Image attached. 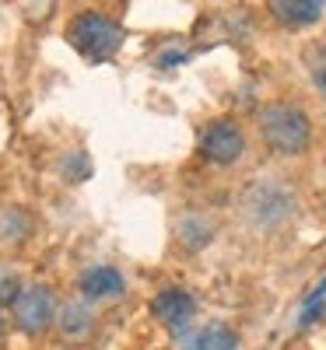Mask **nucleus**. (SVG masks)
Listing matches in <instances>:
<instances>
[{
	"label": "nucleus",
	"instance_id": "nucleus-10",
	"mask_svg": "<svg viewBox=\"0 0 326 350\" xmlns=\"http://www.w3.org/2000/svg\"><path fill=\"white\" fill-rule=\"evenodd\" d=\"M56 323H60V329L67 336H81V333L92 329V315L81 305H64V315H56Z\"/></svg>",
	"mask_w": 326,
	"mask_h": 350
},
{
	"label": "nucleus",
	"instance_id": "nucleus-2",
	"mask_svg": "<svg viewBox=\"0 0 326 350\" xmlns=\"http://www.w3.org/2000/svg\"><path fill=\"white\" fill-rule=\"evenodd\" d=\"M67 36H71V46L92 64L109 60V56L123 46V28L116 21H109L105 14H92V11L77 14L67 28Z\"/></svg>",
	"mask_w": 326,
	"mask_h": 350
},
{
	"label": "nucleus",
	"instance_id": "nucleus-6",
	"mask_svg": "<svg viewBox=\"0 0 326 350\" xmlns=\"http://www.w3.org/2000/svg\"><path fill=\"white\" fill-rule=\"evenodd\" d=\"M81 295L84 298H92V301H116V298H123L127 295V280L120 270H112V267H92V270H84L81 280Z\"/></svg>",
	"mask_w": 326,
	"mask_h": 350
},
{
	"label": "nucleus",
	"instance_id": "nucleus-5",
	"mask_svg": "<svg viewBox=\"0 0 326 350\" xmlns=\"http://www.w3.org/2000/svg\"><path fill=\"white\" fill-rule=\"evenodd\" d=\"M151 315L165 329L179 333V329H186L193 323L197 298L190 295V291H183V287H165V291H158V295L151 298Z\"/></svg>",
	"mask_w": 326,
	"mask_h": 350
},
{
	"label": "nucleus",
	"instance_id": "nucleus-1",
	"mask_svg": "<svg viewBox=\"0 0 326 350\" xmlns=\"http://www.w3.org/2000/svg\"><path fill=\"white\" fill-rule=\"evenodd\" d=\"M256 126H260L263 144L281 158H299L312 144V123H309L305 109L288 105V102L263 105L260 116H256Z\"/></svg>",
	"mask_w": 326,
	"mask_h": 350
},
{
	"label": "nucleus",
	"instance_id": "nucleus-9",
	"mask_svg": "<svg viewBox=\"0 0 326 350\" xmlns=\"http://www.w3.org/2000/svg\"><path fill=\"white\" fill-rule=\"evenodd\" d=\"M197 350H239V336H235L228 326L214 323L197 336Z\"/></svg>",
	"mask_w": 326,
	"mask_h": 350
},
{
	"label": "nucleus",
	"instance_id": "nucleus-7",
	"mask_svg": "<svg viewBox=\"0 0 326 350\" xmlns=\"http://www.w3.org/2000/svg\"><path fill=\"white\" fill-rule=\"evenodd\" d=\"M326 0H271V11L288 28H309L319 21Z\"/></svg>",
	"mask_w": 326,
	"mask_h": 350
},
{
	"label": "nucleus",
	"instance_id": "nucleus-8",
	"mask_svg": "<svg viewBox=\"0 0 326 350\" xmlns=\"http://www.w3.org/2000/svg\"><path fill=\"white\" fill-rule=\"evenodd\" d=\"M302 60H305V70H309V81L316 84V92L326 95V39L312 42V46L302 53Z\"/></svg>",
	"mask_w": 326,
	"mask_h": 350
},
{
	"label": "nucleus",
	"instance_id": "nucleus-3",
	"mask_svg": "<svg viewBox=\"0 0 326 350\" xmlns=\"http://www.w3.org/2000/svg\"><path fill=\"white\" fill-rule=\"evenodd\" d=\"M246 151V137L239 130V123L231 120H214L200 133V154L211 165H235Z\"/></svg>",
	"mask_w": 326,
	"mask_h": 350
},
{
	"label": "nucleus",
	"instance_id": "nucleus-11",
	"mask_svg": "<svg viewBox=\"0 0 326 350\" xmlns=\"http://www.w3.org/2000/svg\"><path fill=\"white\" fill-rule=\"evenodd\" d=\"M21 291H25V287H21V280H18L14 273H0V308L14 305Z\"/></svg>",
	"mask_w": 326,
	"mask_h": 350
},
{
	"label": "nucleus",
	"instance_id": "nucleus-4",
	"mask_svg": "<svg viewBox=\"0 0 326 350\" xmlns=\"http://www.w3.org/2000/svg\"><path fill=\"white\" fill-rule=\"evenodd\" d=\"M53 319H56V298H53V291L36 284V287H25L18 301H14V323L21 333H42L53 326Z\"/></svg>",
	"mask_w": 326,
	"mask_h": 350
},
{
	"label": "nucleus",
	"instance_id": "nucleus-12",
	"mask_svg": "<svg viewBox=\"0 0 326 350\" xmlns=\"http://www.w3.org/2000/svg\"><path fill=\"white\" fill-rule=\"evenodd\" d=\"M0 336H4V315H0Z\"/></svg>",
	"mask_w": 326,
	"mask_h": 350
}]
</instances>
